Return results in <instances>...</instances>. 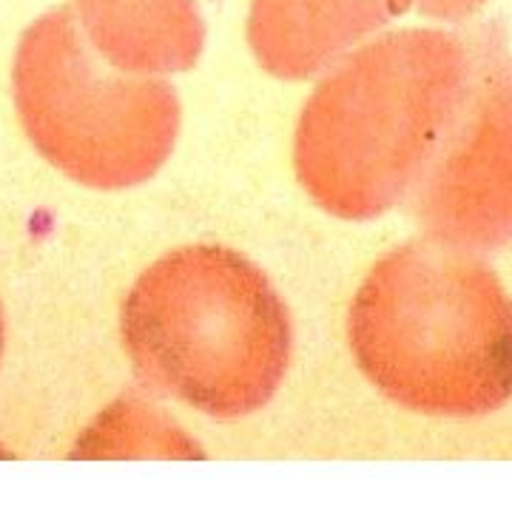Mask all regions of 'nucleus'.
Masks as SVG:
<instances>
[{
	"label": "nucleus",
	"mask_w": 512,
	"mask_h": 512,
	"mask_svg": "<svg viewBox=\"0 0 512 512\" xmlns=\"http://www.w3.org/2000/svg\"><path fill=\"white\" fill-rule=\"evenodd\" d=\"M120 328L137 379L211 419L265 407L291 362L285 302L251 259L222 245L157 259L128 291Z\"/></svg>",
	"instance_id": "f257e3e1"
},
{
	"label": "nucleus",
	"mask_w": 512,
	"mask_h": 512,
	"mask_svg": "<svg viewBox=\"0 0 512 512\" xmlns=\"http://www.w3.org/2000/svg\"><path fill=\"white\" fill-rule=\"evenodd\" d=\"M444 43L384 35L345 55L305 103L293 163L311 200L339 220H376L413 180L444 86Z\"/></svg>",
	"instance_id": "f03ea898"
},
{
	"label": "nucleus",
	"mask_w": 512,
	"mask_h": 512,
	"mask_svg": "<svg viewBox=\"0 0 512 512\" xmlns=\"http://www.w3.org/2000/svg\"><path fill=\"white\" fill-rule=\"evenodd\" d=\"M12 92L37 151L89 188L146 183L180 131L174 86L100 60L72 6H57L23 32Z\"/></svg>",
	"instance_id": "7ed1b4c3"
},
{
	"label": "nucleus",
	"mask_w": 512,
	"mask_h": 512,
	"mask_svg": "<svg viewBox=\"0 0 512 512\" xmlns=\"http://www.w3.org/2000/svg\"><path fill=\"white\" fill-rule=\"evenodd\" d=\"M356 365L393 402L444 410L498 387L507 319L484 279L407 245L373 265L350 305Z\"/></svg>",
	"instance_id": "20e7f679"
},
{
	"label": "nucleus",
	"mask_w": 512,
	"mask_h": 512,
	"mask_svg": "<svg viewBox=\"0 0 512 512\" xmlns=\"http://www.w3.org/2000/svg\"><path fill=\"white\" fill-rule=\"evenodd\" d=\"M407 0H254L248 40L265 72L305 80L339 63Z\"/></svg>",
	"instance_id": "39448f33"
},
{
	"label": "nucleus",
	"mask_w": 512,
	"mask_h": 512,
	"mask_svg": "<svg viewBox=\"0 0 512 512\" xmlns=\"http://www.w3.org/2000/svg\"><path fill=\"white\" fill-rule=\"evenodd\" d=\"M74 12L100 57L123 72H185L202 55L197 0H74Z\"/></svg>",
	"instance_id": "423d86ee"
},
{
	"label": "nucleus",
	"mask_w": 512,
	"mask_h": 512,
	"mask_svg": "<svg viewBox=\"0 0 512 512\" xmlns=\"http://www.w3.org/2000/svg\"><path fill=\"white\" fill-rule=\"evenodd\" d=\"M0 353H3V311H0Z\"/></svg>",
	"instance_id": "0eeeda50"
}]
</instances>
